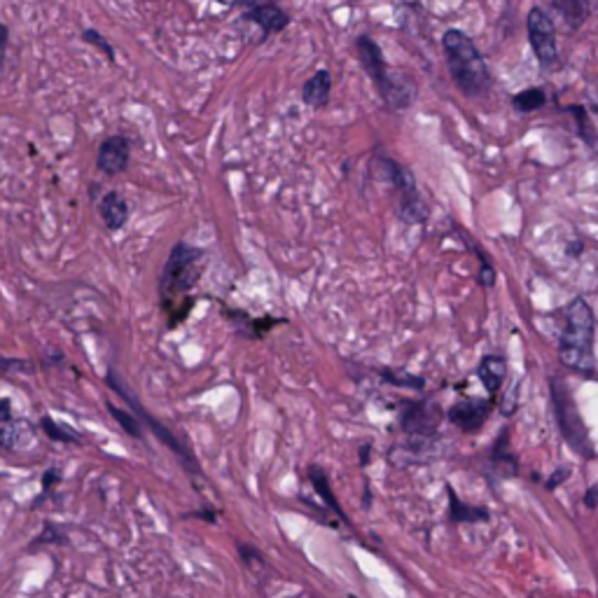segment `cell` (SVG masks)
<instances>
[{"label": "cell", "mask_w": 598, "mask_h": 598, "mask_svg": "<svg viewBox=\"0 0 598 598\" xmlns=\"http://www.w3.org/2000/svg\"><path fill=\"white\" fill-rule=\"evenodd\" d=\"M206 262L208 253L204 248L192 246V243L187 241L173 243L157 281L159 307H162L164 316L169 314L178 302H183L185 297H192V290L197 288L201 276H204Z\"/></svg>", "instance_id": "6da1fadb"}, {"label": "cell", "mask_w": 598, "mask_h": 598, "mask_svg": "<svg viewBox=\"0 0 598 598\" xmlns=\"http://www.w3.org/2000/svg\"><path fill=\"white\" fill-rule=\"evenodd\" d=\"M561 363L568 370L591 377L596 370L594 360V314L582 297L573 299L566 309V323H563L559 339Z\"/></svg>", "instance_id": "7a4b0ae2"}, {"label": "cell", "mask_w": 598, "mask_h": 598, "mask_svg": "<svg viewBox=\"0 0 598 598\" xmlns=\"http://www.w3.org/2000/svg\"><path fill=\"white\" fill-rule=\"evenodd\" d=\"M442 43L456 87L461 89L465 96H472V99H479V96L489 92V68H486L475 43L461 31H447Z\"/></svg>", "instance_id": "3957f363"}, {"label": "cell", "mask_w": 598, "mask_h": 598, "mask_svg": "<svg viewBox=\"0 0 598 598\" xmlns=\"http://www.w3.org/2000/svg\"><path fill=\"white\" fill-rule=\"evenodd\" d=\"M552 405H554V416L556 423H559L563 437L582 458L594 456V447H591L589 433L584 428V421L580 412H577L573 395L566 386H563L561 379L552 381Z\"/></svg>", "instance_id": "277c9868"}, {"label": "cell", "mask_w": 598, "mask_h": 598, "mask_svg": "<svg viewBox=\"0 0 598 598\" xmlns=\"http://www.w3.org/2000/svg\"><path fill=\"white\" fill-rule=\"evenodd\" d=\"M106 384H108L110 388H113V391H115L117 395H120V398H122V400H127V402H129V407H131V409H134V414L138 416V421H141V423H145V426H148V428H150V433H152V435H155V437H159V440H162V442L166 444V447H169V449L173 451V454H176V456L180 458V461H183V463L187 465V470L197 472V475H199V463H197V461H194L192 451H190V449H187V447H185V444H183V442H180V440H178V437H176V435H173V433H171V430L164 426V423H159V421L155 419V416H150L148 412H145V407L141 405V402H138V400L134 398V395H131V393H129V388H127V386H124V381H122L120 377H117V372H113V370H110V372L106 374Z\"/></svg>", "instance_id": "5b68a950"}, {"label": "cell", "mask_w": 598, "mask_h": 598, "mask_svg": "<svg viewBox=\"0 0 598 598\" xmlns=\"http://www.w3.org/2000/svg\"><path fill=\"white\" fill-rule=\"evenodd\" d=\"M358 54H360V61H363L365 71L370 73V78L374 80V85H377V89L386 99L388 106L407 108L409 101H412V96H407L405 89H402L400 85H395V82L388 78L386 61H384V57H381L379 45L374 43L370 36L358 38Z\"/></svg>", "instance_id": "8992f818"}, {"label": "cell", "mask_w": 598, "mask_h": 598, "mask_svg": "<svg viewBox=\"0 0 598 598\" xmlns=\"http://www.w3.org/2000/svg\"><path fill=\"white\" fill-rule=\"evenodd\" d=\"M528 40L535 57L545 68H554L559 64V47H556V29L552 17L542 8H533L528 12Z\"/></svg>", "instance_id": "52a82bcc"}, {"label": "cell", "mask_w": 598, "mask_h": 598, "mask_svg": "<svg viewBox=\"0 0 598 598\" xmlns=\"http://www.w3.org/2000/svg\"><path fill=\"white\" fill-rule=\"evenodd\" d=\"M402 407H405L400 414L402 430L416 442H428L440 423V409L430 405V400H407Z\"/></svg>", "instance_id": "ba28073f"}, {"label": "cell", "mask_w": 598, "mask_h": 598, "mask_svg": "<svg viewBox=\"0 0 598 598\" xmlns=\"http://www.w3.org/2000/svg\"><path fill=\"white\" fill-rule=\"evenodd\" d=\"M131 166V141L129 136L124 134H113L106 136L99 143V150H96V169H99L103 176L115 178L127 173Z\"/></svg>", "instance_id": "9c48e42d"}, {"label": "cell", "mask_w": 598, "mask_h": 598, "mask_svg": "<svg viewBox=\"0 0 598 598\" xmlns=\"http://www.w3.org/2000/svg\"><path fill=\"white\" fill-rule=\"evenodd\" d=\"M491 409L493 400H461L449 409V421L454 423L458 430H463V433H479L486 419H489Z\"/></svg>", "instance_id": "30bf717a"}, {"label": "cell", "mask_w": 598, "mask_h": 598, "mask_svg": "<svg viewBox=\"0 0 598 598\" xmlns=\"http://www.w3.org/2000/svg\"><path fill=\"white\" fill-rule=\"evenodd\" d=\"M96 208H99V218L108 232H120V229L127 227L129 204L120 192H115V190L103 192Z\"/></svg>", "instance_id": "8fae6325"}, {"label": "cell", "mask_w": 598, "mask_h": 598, "mask_svg": "<svg viewBox=\"0 0 598 598\" xmlns=\"http://www.w3.org/2000/svg\"><path fill=\"white\" fill-rule=\"evenodd\" d=\"M222 316L229 318V321H232V325L236 328V332H241V335L248 337V339H260V337L267 335V332L274 328V325L285 323L283 318H250L246 311L225 307V304H222Z\"/></svg>", "instance_id": "7c38bea8"}, {"label": "cell", "mask_w": 598, "mask_h": 598, "mask_svg": "<svg viewBox=\"0 0 598 598\" xmlns=\"http://www.w3.org/2000/svg\"><path fill=\"white\" fill-rule=\"evenodd\" d=\"M243 19H246V22H253L255 26H260V29L264 31V36H271V33L283 31L285 26L290 24V17L285 15L281 8H278L274 0L257 5V8L246 10L243 12Z\"/></svg>", "instance_id": "4fadbf2b"}, {"label": "cell", "mask_w": 598, "mask_h": 598, "mask_svg": "<svg viewBox=\"0 0 598 598\" xmlns=\"http://www.w3.org/2000/svg\"><path fill=\"white\" fill-rule=\"evenodd\" d=\"M491 468L503 477H517L519 468H517V456L510 451V428L500 430L498 440L493 442L491 449Z\"/></svg>", "instance_id": "5bb4252c"}, {"label": "cell", "mask_w": 598, "mask_h": 598, "mask_svg": "<svg viewBox=\"0 0 598 598\" xmlns=\"http://www.w3.org/2000/svg\"><path fill=\"white\" fill-rule=\"evenodd\" d=\"M449 493V521L451 524H477V521H489L491 512L482 505H468L456 496V491L447 486Z\"/></svg>", "instance_id": "9a60e30c"}, {"label": "cell", "mask_w": 598, "mask_h": 598, "mask_svg": "<svg viewBox=\"0 0 598 598\" xmlns=\"http://www.w3.org/2000/svg\"><path fill=\"white\" fill-rule=\"evenodd\" d=\"M477 377L484 384L486 393L491 395V400L496 398V393L503 388V381L507 377L505 358H500V356L482 358V363H479V367H477Z\"/></svg>", "instance_id": "2e32d148"}, {"label": "cell", "mask_w": 598, "mask_h": 598, "mask_svg": "<svg viewBox=\"0 0 598 598\" xmlns=\"http://www.w3.org/2000/svg\"><path fill=\"white\" fill-rule=\"evenodd\" d=\"M307 475H309V482L314 484V489H316L318 496L323 498L325 507H328V510L332 514H337V519H342V521H346V524H349V517H346V512L342 510V505H339L337 496H335V493H332L330 479H328V475H325V470L321 468V465H309Z\"/></svg>", "instance_id": "e0dca14e"}, {"label": "cell", "mask_w": 598, "mask_h": 598, "mask_svg": "<svg viewBox=\"0 0 598 598\" xmlns=\"http://www.w3.org/2000/svg\"><path fill=\"white\" fill-rule=\"evenodd\" d=\"M330 89H332V78L328 71H318L314 78H311L302 89V99L307 106L323 108L325 103L330 101Z\"/></svg>", "instance_id": "ac0fdd59"}, {"label": "cell", "mask_w": 598, "mask_h": 598, "mask_svg": "<svg viewBox=\"0 0 598 598\" xmlns=\"http://www.w3.org/2000/svg\"><path fill=\"white\" fill-rule=\"evenodd\" d=\"M108 412H110V416H113V419H117V423H120L124 433L136 437V440H143V423L138 421L136 414L124 412V409L115 407L113 402H108Z\"/></svg>", "instance_id": "d6986e66"}, {"label": "cell", "mask_w": 598, "mask_h": 598, "mask_svg": "<svg viewBox=\"0 0 598 598\" xmlns=\"http://www.w3.org/2000/svg\"><path fill=\"white\" fill-rule=\"evenodd\" d=\"M547 103V96L542 89H526V92H521L517 96H512V106L521 110V113H533V110L542 108Z\"/></svg>", "instance_id": "ffe728a7"}, {"label": "cell", "mask_w": 598, "mask_h": 598, "mask_svg": "<svg viewBox=\"0 0 598 598\" xmlns=\"http://www.w3.org/2000/svg\"><path fill=\"white\" fill-rule=\"evenodd\" d=\"M82 40H85L87 45H92L99 52L106 54V59L110 61V64H115V61H117L115 47H113V43H110V40L106 36H103V33H99L96 29H87V31H82Z\"/></svg>", "instance_id": "44dd1931"}, {"label": "cell", "mask_w": 598, "mask_h": 598, "mask_svg": "<svg viewBox=\"0 0 598 598\" xmlns=\"http://www.w3.org/2000/svg\"><path fill=\"white\" fill-rule=\"evenodd\" d=\"M40 426H43L45 435L50 437V440H57V442H64V444H73V442L80 440L78 435L71 433V430H68L66 426H61V423L50 419V416H45V419L40 421Z\"/></svg>", "instance_id": "7402d4cb"}, {"label": "cell", "mask_w": 598, "mask_h": 598, "mask_svg": "<svg viewBox=\"0 0 598 598\" xmlns=\"http://www.w3.org/2000/svg\"><path fill=\"white\" fill-rule=\"evenodd\" d=\"M381 379H386L388 384H393V386L412 388V391H421L423 384H426V381L419 379V377H412V374H407V372H393V370H384V372H381Z\"/></svg>", "instance_id": "603a6c76"}, {"label": "cell", "mask_w": 598, "mask_h": 598, "mask_svg": "<svg viewBox=\"0 0 598 598\" xmlns=\"http://www.w3.org/2000/svg\"><path fill=\"white\" fill-rule=\"evenodd\" d=\"M472 250H475V255L479 257V260H482V271H479V285H482V288H493V285H496V269H493L491 262L486 260L482 248L472 246Z\"/></svg>", "instance_id": "cb8c5ba5"}, {"label": "cell", "mask_w": 598, "mask_h": 598, "mask_svg": "<svg viewBox=\"0 0 598 598\" xmlns=\"http://www.w3.org/2000/svg\"><path fill=\"white\" fill-rule=\"evenodd\" d=\"M568 477H570V468H563V465H561V468H556V470L552 472V475H549V477H547V482H545V489H549V491H554V489H556V486H561L563 482H566V479H568Z\"/></svg>", "instance_id": "d4e9b609"}, {"label": "cell", "mask_w": 598, "mask_h": 598, "mask_svg": "<svg viewBox=\"0 0 598 598\" xmlns=\"http://www.w3.org/2000/svg\"><path fill=\"white\" fill-rule=\"evenodd\" d=\"M8 47H10V26L0 22V71H3V66H5V54H8Z\"/></svg>", "instance_id": "484cf974"}, {"label": "cell", "mask_w": 598, "mask_h": 598, "mask_svg": "<svg viewBox=\"0 0 598 598\" xmlns=\"http://www.w3.org/2000/svg\"><path fill=\"white\" fill-rule=\"evenodd\" d=\"M239 552H241V556H243V561L246 563H253V561H264L262 559V554L257 552L255 547H248V545H243V542H239Z\"/></svg>", "instance_id": "4316f807"}, {"label": "cell", "mask_w": 598, "mask_h": 598, "mask_svg": "<svg viewBox=\"0 0 598 598\" xmlns=\"http://www.w3.org/2000/svg\"><path fill=\"white\" fill-rule=\"evenodd\" d=\"M12 419V405L8 398H0V426H5V423H10Z\"/></svg>", "instance_id": "83f0119b"}, {"label": "cell", "mask_w": 598, "mask_h": 598, "mask_svg": "<svg viewBox=\"0 0 598 598\" xmlns=\"http://www.w3.org/2000/svg\"><path fill=\"white\" fill-rule=\"evenodd\" d=\"M584 505H587L589 510H594V507H598V484L589 486V491L584 493Z\"/></svg>", "instance_id": "f1b7e54d"}, {"label": "cell", "mask_w": 598, "mask_h": 598, "mask_svg": "<svg viewBox=\"0 0 598 598\" xmlns=\"http://www.w3.org/2000/svg\"><path fill=\"white\" fill-rule=\"evenodd\" d=\"M262 3H269V0H236V8H243V12L250 10V8H257V5Z\"/></svg>", "instance_id": "f546056e"}, {"label": "cell", "mask_w": 598, "mask_h": 598, "mask_svg": "<svg viewBox=\"0 0 598 598\" xmlns=\"http://www.w3.org/2000/svg\"><path fill=\"white\" fill-rule=\"evenodd\" d=\"M215 3H220V5H234L236 0H215Z\"/></svg>", "instance_id": "4dcf8cb0"}]
</instances>
